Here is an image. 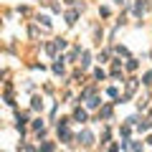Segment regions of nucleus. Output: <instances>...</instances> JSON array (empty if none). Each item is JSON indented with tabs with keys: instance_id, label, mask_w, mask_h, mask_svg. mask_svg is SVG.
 Here are the masks:
<instances>
[{
	"instance_id": "obj_3",
	"label": "nucleus",
	"mask_w": 152,
	"mask_h": 152,
	"mask_svg": "<svg viewBox=\"0 0 152 152\" xmlns=\"http://www.w3.org/2000/svg\"><path fill=\"white\" fill-rule=\"evenodd\" d=\"M79 140H81L84 145H91V134H89V132H81V134H79Z\"/></svg>"
},
{
	"instance_id": "obj_2",
	"label": "nucleus",
	"mask_w": 152,
	"mask_h": 152,
	"mask_svg": "<svg viewBox=\"0 0 152 152\" xmlns=\"http://www.w3.org/2000/svg\"><path fill=\"white\" fill-rule=\"evenodd\" d=\"M76 18H79V13H76V10H69V13H66V23H76Z\"/></svg>"
},
{
	"instance_id": "obj_7",
	"label": "nucleus",
	"mask_w": 152,
	"mask_h": 152,
	"mask_svg": "<svg viewBox=\"0 0 152 152\" xmlns=\"http://www.w3.org/2000/svg\"><path fill=\"white\" fill-rule=\"evenodd\" d=\"M81 66H89V53H86V51L81 53Z\"/></svg>"
},
{
	"instance_id": "obj_1",
	"label": "nucleus",
	"mask_w": 152,
	"mask_h": 152,
	"mask_svg": "<svg viewBox=\"0 0 152 152\" xmlns=\"http://www.w3.org/2000/svg\"><path fill=\"white\" fill-rule=\"evenodd\" d=\"M74 119L76 122H86V112H84V109H76V112H74Z\"/></svg>"
},
{
	"instance_id": "obj_6",
	"label": "nucleus",
	"mask_w": 152,
	"mask_h": 152,
	"mask_svg": "<svg viewBox=\"0 0 152 152\" xmlns=\"http://www.w3.org/2000/svg\"><path fill=\"white\" fill-rule=\"evenodd\" d=\"M89 107L96 109V107H99V99H96V96H91V99H89Z\"/></svg>"
},
{
	"instance_id": "obj_5",
	"label": "nucleus",
	"mask_w": 152,
	"mask_h": 152,
	"mask_svg": "<svg viewBox=\"0 0 152 152\" xmlns=\"http://www.w3.org/2000/svg\"><path fill=\"white\" fill-rule=\"evenodd\" d=\"M102 117H104V119H109V117H112V107H104L102 109Z\"/></svg>"
},
{
	"instance_id": "obj_8",
	"label": "nucleus",
	"mask_w": 152,
	"mask_h": 152,
	"mask_svg": "<svg viewBox=\"0 0 152 152\" xmlns=\"http://www.w3.org/2000/svg\"><path fill=\"white\" fill-rule=\"evenodd\" d=\"M66 3H69V5H71V3H76V0H66Z\"/></svg>"
},
{
	"instance_id": "obj_4",
	"label": "nucleus",
	"mask_w": 152,
	"mask_h": 152,
	"mask_svg": "<svg viewBox=\"0 0 152 152\" xmlns=\"http://www.w3.org/2000/svg\"><path fill=\"white\" fill-rule=\"evenodd\" d=\"M53 71H56V74H64V58H58L53 64Z\"/></svg>"
}]
</instances>
